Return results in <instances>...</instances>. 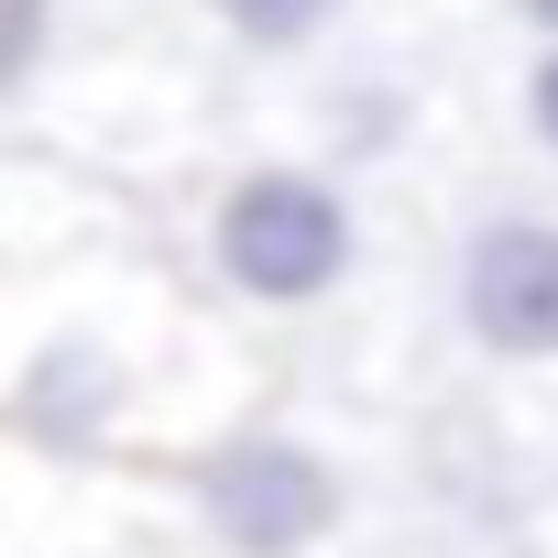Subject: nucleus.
<instances>
[{"mask_svg":"<svg viewBox=\"0 0 558 558\" xmlns=\"http://www.w3.org/2000/svg\"><path fill=\"white\" fill-rule=\"evenodd\" d=\"M208 12H219L241 45H307V34H329L340 0H208Z\"/></svg>","mask_w":558,"mask_h":558,"instance_id":"nucleus-5","label":"nucleus"},{"mask_svg":"<svg viewBox=\"0 0 558 558\" xmlns=\"http://www.w3.org/2000/svg\"><path fill=\"white\" fill-rule=\"evenodd\" d=\"M208 252H219V274H230L241 296H263V307H307V296H329L340 274H351V208H340L329 175L263 165V175H241V186L219 197Z\"/></svg>","mask_w":558,"mask_h":558,"instance_id":"nucleus-1","label":"nucleus"},{"mask_svg":"<svg viewBox=\"0 0 558 558\" xmlns=\"http://www.w3.org/2000/svg\"><path fill=\"white\" fill-rule=\"evenodd\" d=\"M525 121H536V143L558 154V45L536 56V77H525Z\"/></svg>","mask_w":558,"mask_h":558,"instance_id":"nucleus-7","label":"nucleus"},{"mask_svg":"<svg viewBox=\"0 0 558 558\" xmlns=\"http://www.w3.org/2000/svg\"><path fill=\"white\" fill-rule=\"evenodd\" d=\"M23 405H34L45 427H66V438H77V427H99V416H110V362H99L88 340H66V351H45V373L23 384Z\"/></svg>","mask_w":558,"mask_h":558,"instance_id":"nucleus-4","label":"nucleus"},{"mask_svg":"<svg viewBox=\"0 0 558 558\" xmlns=\"http://www.w3.org/2000/svg\"><path fill=\"white\" fill-rule=\"evenodd\" d=\"M460 318L504 362L558 351V219H482L460 252Z\"/></svg>","mask_w":558,"mask_h":558,"instance_id":"nucleus-3","label":"nucleus"},{"mask_svg":"<svg viewBox=\"0 0 558 558\" xmlns=\"http://www.w3.org/2000/svg\"><path fill=\"white\" fill-rule=\"evenodd\" d=\"M45 12H56V0H0V88L45 56Z\"/></svg>","mask_w":558,"mask_h":558,"instance_id":"nucleus-6","label":"nucleus"},{"mask_svg":"<svg viewBox=\"0 0 558 558\" xmlns=\"http://www.w3.org/2000/svg\"><path fill=\"white\" fill-rule=\"evenodd\" d=\"M197 504H208V525H219L241 558H296V547H318V536L340 525V482H329V460L296 449V438H230V449L197 471Z\"/></svg>","mask_w":558,"mask_h":558,"instance_id":"nucleus-2","label":"nucleus"},{"mask_svg":"<svg viewBox=\"0 0 558 558\" xmlns=\"http://www.w3.org/2000/svg\"><path fill=\"white\" fill-rule=\"evenodd\" d=\"M514 12H525V23H536V34H558V0H514Z\"/></svg>","mask_w":558,"mask_h":558,"instance_id":"nucleus-8","label":"nucleus"}]
</instances>
